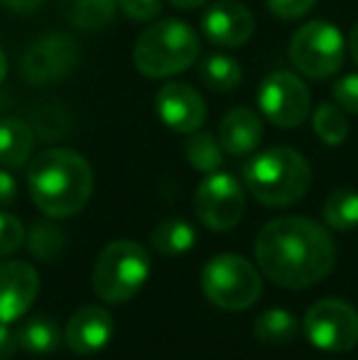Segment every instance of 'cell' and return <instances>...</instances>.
<instances>
[{
    "label": "cell",
    "mask_w": 358,
    "mask_h": 360,
    "mask_svg": "<svg viewBox=\"0 0 358 360\" xmlns=\"http://www.w3.org/2000/svg\"><path fill=\"white\" fill-rule=\"evenodd\" d=\"M258 267L275 285L305 289L321 282L336 262L329 231L305 216H282L265 223L255 238Z\"/></svg>",
    "instance_id": "cell-1"
},
{
    "label": "cell",
    "mask_w": 358,
    "mask_h": 360,
    "mask_svg": "<svg viewBox=\"0 0 358 360\" xmlns=\"http://www.w3.org/2000/svg\"><path fill=\"white\" fill-rule=\"evenodd\" d=\"M27 189L34 206L44 216L72 218L89 204L94 172L79 152L54 147L30 162Z\"/></svg>",
    "instance_id": "cell-2"
},
{
    "label": "cell",
    "mask_w": 358,
    "mask_h": 360,
    "mask_svg": "<svg viewBox=\"0 0 358 360\" xmlns=\"http://www.w3.org/2000/svg\"><path fill=\"white\" fill-rule=\"evenodd\" d=\"M243 184L260 204L282 209L309 191L312 167L292 147H270L243 165Z\"/></svg>",
    "instance_id": "cell-3"
},
{
    "label": "cell",
    "mask_w": 358,
    "mask_h": 360,
    "mask_svg": "<svg viewBox=\"0 0 358 360\" xmlns=\"http://www.w3.org/2000/svg\"><path fill=\"white\" fill-rule=\"evenodd\" d=\"M199 34L181 20L153 22L138 37L133 62L140 74L150 79H167L186 72L199 59Z\"/></svg>",
    "instance_id": "cell-4"
},
{
    "label": "cell",
    "mask_w": 358,
    "mask_h": 360,
    "mask_svg": "<svg viewBox=\"0 0 358 360\" xmlns=\"http://www.w3.org/2000/svg\"><path fill=\"white\" fill-rule=\"evenodd\" d=\"M150 255L135 240H113L101 250L94 265V292L106 304H123L145 287Z\"/></svg>",
    "instance_id": "cell-5"
},
{
    "label": "cell",
    "mask_w": 358,
    "mask_h": 360,
    "mask_svg": "<svg viewBox=\"0 0 358 360\" xmlns=\"http://www.w3.org/2000/svg\"><path fill=\"white\" fill-rule=\"evenodd\" d=\"M201 289L206 299L226 311L250 309L263 294V280L253 262L241 255H216L201 270Z\"/></svg>",
    "instance_id": "cell-6"
},
{
    "label": "cell",
    "mask_w": 358,
    "mask_h": 360,
    "mask_svg": "<svg viewBox=\"0 0 358 360\" xmlns=\"http://www.w3.org/2000/svg\"><path fill=\"white\" fill-rule=\"evenodd\" d=\"M344 34L326 20L300 25L290 39L292 67L309 79H331L344 64Z\"/></svg>",
    "instance_id": "cell-7"
},
{
    "label": "cell",
    "mask_w": 358,
    "mask_h": 360,
    "mask_svg": "<svg viewBox=\"0 0 358 360\" xmlns=\"http://www.w3.org/2000/svg\"><path fill=\"white\" fill-rule=\"evenodd\" d=\"M314 348L329 353H346L358 346V311L344 299H319L312 304L302 321Z\"/></svg>",
    "instance_id": "cell-8"
},
{
    "label": "cell",
    "mask_w": 358,
    "mask_h": 360,
    "mask_svg": "<svg viewBox=\"0 0 358 360\" xmlns=\"http://www.w3.org/2000/svg\"><path fill=\"white\" fill-rule=\"evenodd\" d=\"M79 64V44L64 32L39 34L23 54V76L30 86H52L67 79Z\"/></svg>",
    "instance_id": "cell-9"
},
{
    "label": "cell",
    "mask_w": 358,
    "mask_h": 360,
    "mask_svg": "<svg viewBox=\"0 0 358 360\" xmlns=\"http://www.w3.org/2000/svg\"><path fill=\"white\" fill-rule=\"evenodd\" d=\"M194 211L211 231H231L245 211L243 186L229 172H211L196 186Z\"/></svg>",
    "instance_id": "cell-10"
},
{
    "label": "cell",
    "mask_w": 358,
    "mask_h": 360,
    "mask_svg": "<svg viewBox=\"0 0 358 360\" xmlns=\"http://www.w3.org/2000/svg\"><path fill=\"white\" fill-rule=\"evenodd\" d=\"M258 105L265 120L277 128H297L307 120L312 94L297 74L272 72L258 89Z\"/></svg>",
    "instance_id": "cell-11"
},
{
    "label": "cell",
    "mask_w": 358,
    "mask_h": 360,
    "mask_svg": "<svg viewBox=\"0 0 358 360\" xmlns=\"http://www.w3.org/2000/svg\"><path fill=\"white\" fill-rule=\"evenodd\" d=\"M155 110L167 128L181 135L196 133L206 120V103L199 91L191 89L189 84H179V81H167L158 91Z\"/></svg>",
    "instance_id": "cell-12"
},
{
    "label": "cell",
    "mask_w": 358,
    "mask_h": 360,
    "mask_svg": "<svg viewBox=\"0 0 358 360\" xmlns=\"http://www.w3.org/2000/svg\"><path fill=\"white\" fill-rule=\"evenodd\" d=\"M39 294V275L30 262H0V321L13 323L27 314Z\"/></svg>",
    "instance_id": "cell-13"
},
{
    "label": "cell",
    "mask_w": 358,
    "mask_h": 360,
    "mask_svg": "<svg viewBox=\"0 0 358 360\" xmlns=\"http://www.w3.org/2000/svg\"><path fill=\"white\" fill-rule=\"evenodd\" d=\"M113 331V316H110L108 309L87 304V307L77 309L67 321L64 343L77 356H94V353L103 351L108 346Z\"/></svg>",
    "instance_id": "cell-14"
},
{
    "label": "cell",
    "mask_w": 358,
    "mask_h": 360,
    "mask_svg": "<svg viewBox=\"0 0 358 360\" xmlns=\"http://www.w3.org/2000/svg\"><path fill=\"white\" fill-rule=\"evenodd\" d=\"M206 39L219 47H241L253 37V15L238 0H219L204 15L201 22Z\"/></svg>",
    "instance_id": "cell-15"
},
{
    "label": "cell",
    "mask_w": 358,
    "mask_h": 360,
    "mask_svg": "<svg viewBox=\"0 0 358 360\" xmlns=\"http://www.w3.org/2000/svg\"><path fill=\"white\" fill-rule=\"evenodd\" d=\"M263 138V120L250 108H234L219 125V143L234 157L250 155Z\"/></svg>",
    "instance_id": "cell-16"
},
{
    "label": "cell",
    "mask_w": 358,
    "mask_h": 360,
    "mask_svg": "<svg viewBox=\"0 0 358 360\" xmlns=\"http://www.w3.org/2000/svg\"><path fill=\"white\" fill-rule=\"evenodd\" d=\"M34 150V130L20 118L0 120V165L18 169L27 165Z\"/></svg>",
    "instance_id": "cell-17"
},
{
    "label": "cell",
    "mask_w": 358,
    "mask_h": 360,
    "mask_svg": "<svg viewBox=\"0 0 358 360\" xmlns=\"http://www.w3.org/2000/svg\"><path fill=\"white\" fill-rule=\"evenodd\" d=\"M62 15L84 32L106 30L115 20L118 0H59Z\"/></svg>",
    "instance_id": "cell-18"
},
{
    "label": "cell",
    "mask_w": 358,
    "mask_h": 360,
    "mask_svg": "<svg viewBox=\"0 0 358 360\" xmlns=\"http://www.w3.org/2000/svg\"><path fill=\"white\" fill-rule=\"evenodd\" d=\"M18 341L23 351L47 356V353H54L62 346V331H59V323L54 321V319L34 316V319H27V321L18 328Z\"/></svg>",
    "instance_id": "cell-19"
},
{
    "label": "cell",
    "mask_w": 358,
    "mask_h": 360,
    "mask_svg": "<svg viewBox=\"0 0 358 360\" xmlns=\"http://www.w3.org/2000/svg\"><path fill=\"white\" fill-rule=\"evenodd\" d=\"M150 243H153V248L160 255H170V257L184 255V252H189L194 248L196 231L184 218H167V221L158 223Z\"/></svg>",
    "instance_id": "cell-20"
},
{
    "label": "cell",
    "mask_w": 358,
    "mask_h": 360,
    "mask_svg": "<svg viewBox=\"0 0 358 360\" xmlns=\"http://www.w3.org/2000/svg\"><path fill=\"white\" fill-rule=\"evenodd\" d=\"M297 328L300 323L295 314H290L287 309H268L255 319L253 333L265 346H285L297 336Z\"/></svg>",
    "instance_id": "cell-21"
},
{
    "label": "cell",
    "mask_w": 358,
    "mask_h": 360,
    "mask_svg": "<svg viewBox=\"0 0 358 360\" xmlns=\"http://www.w3.org/2000/svg\"><path fill=\"white\" fill-rule=\"evenodd\" d=\"M199 76L204 81V86H209L211 91H219V94H229V91L238 89L241 79H243V69L236 62L234 57H226V54H211L201 62Z\"/></svg>",
    "instance_id": "cell-22"
},
{
    "label": "cell",
    "mask_w": 358,
    "mask_h": 360,
    "mask_svg": "<svg viewBox=\"0 0 358 360\" xmlns=\"http://www.w3.org/2000/svg\"><path fill=\"white\" fill-rule=\"evenodd\" d=\"M324 221L339 233H349L358 228V191L336 189L324 201Z\"/></svg>",
    "instance_id": "cell-23"
},
{
    "label": "cell",
    "mask_w": 358,
    "mask_h": 360,
    "mask_svg": "<svg viewBox=\"0 0 358 360\" xmlns=\"http://www.w3.org/2000/svg\"><path fill=\"white\" fill-rule=\"evenodd\" d=\"M25 240H27V250L42 262H54L67 250V236L62 233V228L49 221L34 223L30 233H25Z\"/></svg>",
    "instance_id": "cell-24"
},
{
    "label": "cell",
    "mask_w": 358,
    "mask_h": 360,
    "mask_svg": "<svg viewBox=\"0 0 358 360\" xmlns=\"http://www.w3.org/2000/svg\"><path fill=\"white\" fill-rule=\"evenodd\" d=\"M184 155L189 165L196 172H204V174L219 172L221 165H224V147L211 133H199V130L191 133L189 140L184 143Z\"/></svg>",
    "instance_id": "cell-25"
},
{
    "label": "cell",
    "mask_w": 358,
    "mask_h": 360,
    "mask_svg": "<svg viewBox=\"0 0 358 360\" xmlns=\"http://www.w3.org/2000/svg\"><path fill=\"white\" fill-rule=\"evenodd\" d=\"M312 125H314V133L319 135L324 145H341L349 138V120L336 103H321L314 110Z\"/></svg>",
    "instance_id": "cell-26"
},
{
    "label": "cell",
    "mask_w": 358,
    "mask_h": 360,
    "mask_svg": "<svg viewBox=\"0 0 358 360\" xmlns=\"http://www.w3.org/2000/svg\"><path fill=\"white\" fill-rule=\"evenodd\" d=\"M25 243V228L13 214L0 211V257L13 255Z\"/></svg>",
    "instance_id": "cell-27"
},
{
    "label": "cell",
    "mask_w": 358,
    "mask_h": 360,
    "mask_svg": "<svg viewBox=\"0 0 358 360\" xmlns=\"http://www.w3.org/2000/svg\"><path fill=\"white\" fill-rule=\"evenodd\" d=\"M331 96H334L336 105L346 113L358 115V74L341 76L334 86H331Z\"/></svg>",
    "instance_id": "cell-28"
},
{
    "label": "cell",
    "mask_w": 358,
    "mask_h": 360,
    "mask_svg": "<svg viewBox=\"0 0 358 360\" xmlns=\"http://www.w3.org/2000/svg\"><path fill=\"white\" fill-rule=\"evenodd\" d=\"M118 8L135 22H150L162 10V0H118Z\"/></svg>",
    "instance_id": "cell-29"
},
{
    "label": "cell",
    "mask_w": 358,
    "mask_h": 360,
    "mask_svg": "<svg viewBox=\"0 0 358 360\" xmlns=\"http://www.w3.org/2000/svg\"><path fill=\"white\" fill-rule=\"evenodd\" d=\"M314 3L317 0H268V8L280 20H297L305 18L314 8Z\"/></svg>",
    "instance_id": "cell-30"
},
{
    "label": "cell",
    "mask_w": 358,
    "mask_h": 360,
    "mask_svg": "<svg viewBox=\"0 0 358 360\" xmlns=\"http://www.w3.org/2000/svg\"><path fill=\"white\" fill-rule=\"evenodd\" d=\"M18 348H20L18 328L0 321V360H13V356L18 353Z\"/></svg>",
    "instance_id": "cell-31"
},
{
    "label": "cell",
    "mask_w": 358,
    "mask_h": 360,
    "mask_svg": "<svg viewBox=\"0 0 358 360\" xmlns=\"http://www.w3.org/2000/svg\"><path fill=\"white\" fill-rule=\"evenodd\" d=\"M15 199H18V181L10 172L0 169V209L10 206Z\"/></svg>",
    "instance_id": "cell-32"
},
{
    "label": "cell",
    "mask_w": 358,
    "mask_h": 360,
    "mask_svg": "<svg viewBox=\"0 0 358 360\" xmlns=\"http://www.w3.org/2000/svg\"><path fill=\"white\" fill-rule=\"evenodd\" d=\"M5 8H10L13 13H23V15H30L34 10H39L44 5V0H0Z\"/></svg>",
    "instance_id": "cell-33"
},
{
    "label": "cell",
    "mask_w": 358,
    "mask_h": 360,
    "mask_svg": "<svg viewBox=\"0 0 358 360\" xmlns=\"http://www.w3.org/2000/svg\"><path fill=\"white\" fill-rule=\"evenodd\" d=\"M174 8H181V10H199L201 5H206L209 0H170Z\"/></svg>",
    "instance_id": "cell-34"
},
{
    "label": "cell",
    "mask_w": 358,
    "mask_h": 360,
    "mask_svg": "<svg viewBox=\"0 0 358 360\" xmlns=\"http://www.w3.org/2000/svg\"><path fill=\"white\" fill-rule=\"evenodd\" d=\"M349 49H351V57H354V62L358 64V22H356V27L351 30V37H349Z\"/></svg>",
    "instance_id": "cell-35"
},
{
    "label": "cell",
    "mask_w": 358,
    "mask_h": 360,
    "mask_svg": "<svg viewBox=\"0 0 358 360\" xmlns=\"http://www.w3.org/2000/svg\"><path fill=\"white\" fill-rule=\"evenodd\" d=\"M5 74H8V59H5V52H3V47H0V84H3Z\"/></svg>",
    "instance_id": "cell-36"
}]
</instances>
